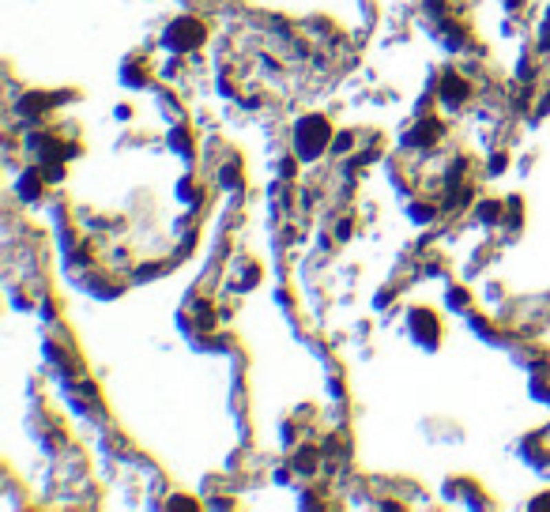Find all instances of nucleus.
<instances>
[{"label": "nucleus", "instance_id": "1", "mask_svg": "<svg viewBox=\"0 0 550 512\" xmlns=\"http://www.w3.org/2000/svg\"><path fill=\"white\" fill-rule=\"evenodd\" d=\"M298 132H306V143H298L302 158H317L324 147H328V121H324V117H306V121L298 125Z\"/></svg>", "mask_w": 550, "mask_h": 512}, {"label": "nucleus", "instance_id": "2", "mask_svg": "<svg viewBox=\"0 0 550 512\" xmlns=\"http://www.w3.org/2000/svg\"><path fill=\"white\" fill-rule=\"evenodd\" d=\"M204 23H196V19H178L173 23L170 30H166V45H170V50H193V45H200L204 42Z\"/></svg>", "mask_w": 550, "mask_h": 512}]
</instances>
